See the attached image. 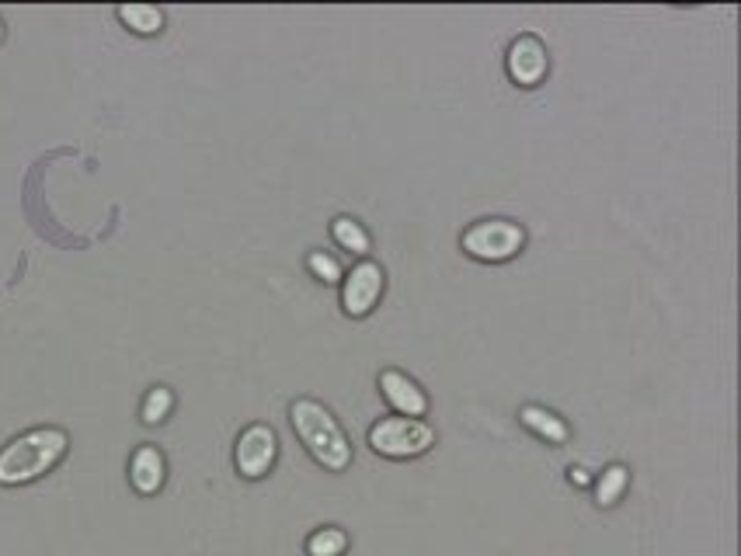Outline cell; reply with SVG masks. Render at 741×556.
Instances as JSON below:
<instances>
[{
  "label": "cell",
  "instance_id": "obj_1",
  "mask_svg": "<svg viewBox=\"0 0 741 556\" xmlns=\"http://www.w3.org/2000/svg\"><path fill=\"white\" fill-rule=\"evenodd\" d=\"M289 425L297 431V439L310 452L321 470L327 473H345L352 466V442H348L345 428L338 425V417L331 414L314 396H297L289 404Z\"/></svg>",
  "mask_w": 741,
  "mask_h": 556
},
{
  "label": "cell",
  "instance_id": "obj_2",
  "mask_svg": "<svg viewBox=\"0 0 741 556\" xmlns=\"http://www.w3.org/2000/svg\"><path fill=\"white\" fill-rule=\"evenodd\" d=\"M70 452V435L63 428H32L25 435L11 439L0 449V487H25L35 484L38 476H46L63 463Z\"/></svg>",
  "mask_w": 741,
  "mask_h": 556
},
{
  "label": "cell",
  "instance_id": "obj_3",
  "mask_svg": "<svg viewBox=\"0 0 741 556\" xmlns=\"http://www.w3.org/2000/svg\"><path fill=\"white\" fill-rule=\"evenodd\" d=\"M436 445V428L421 421V417H380V421L369 428V449L383 460H394V463H404V460H418L428 449Z\"/></svg>",
  "mask_w": 741,
  "mask_h": 556
},
{
  "label": "cell",
  "instance_id": "obj_4",
  "mask_svg": "<svg viewBox=\"0 0 741 556\" xmlns=\"http://www.w3.org/2000/svg\"><path fill=\"white\" fill-rule=\"evenodd\" d=\"M460 247L466 257L484 265H505L522 254L525 230L516 220H477L460 233Z\"/></svg>",
  "mask_w": 741,
  "mask_h": 556
},
{
  "label": "cell",
  "instance_id": "obj_5",
  "mask_svg": "<svg viewBox=\"0 0 741 556\" xmlns=\"http://www.w3.org/2000/svg\"><path fill=\"white\" fill-rule=\"evenodd\" d=\"M279 463V435L271 425L255 421L247 425L238 442H233V470H238L244 480H265V476L276 470Z\"/></svg>",
  "mask_w": 741,
  "mask_h": 556
},
{
  "label": "cell",
  "instance_id": "obj_6",
  "mask_svg": "<svg viewBox=\"0 0 741 556\" xmlns=\"http://www.w3.org/2000/svg\"><path fill=\"white\" fill-rule=\"evenodd\" d=\"M383 289H386V275L377 262H362L341 278V313L352 316V321H362L377 310V303L383 300Z\"/></svg>",
  "mask_w": 741,
  "mask_h": 556
},
{
  "label": "cell",
  "instance_id": "obj_7",
  "mask_svg": "<svg viewBox=\"0 0 741 556\" xmlns=\"http://www.w3.org/2000/svg\"><path fill=\"white\" fill-rule=\"evenodd\" d=\"M505 73H509V81L516 88H525V91L540 88L543 81H547V73H551L547 46H543L536 35L512 38L509 53H505Z\"/></svg>",
  "mask_w": 741,
  "mask_h": 556
},
{
  "label": "cell",
  "instance_id": "obj_8",
  "mask_svg": "<svg viewBox=\"0 0 741 556\" xmlns=\"http://www.w3.org/2000/svg\"><path fill=\"white\" fill-rule=\"evenodd\" d=\"M377 386H380L383 401L390 404V410H394L397 417H425L428 407H432L428 404V393L401 369H383Z\"/></svg>",
  "mask_w": 741,
  "mask_h": 556
},
{
  "label": "cell",
  "instance_id": "obj_9",
  "mask_svg": "<svg viewBox=\"0 0 741 556\" xmlns=\"http://www.w3.org/2000/svg\"><path fill=\"white\" fill-rule=\"evenodd\" d=\"M164 480H167V460L158 445H140L129 455V484L136 494L153 498V494H161Z\"/></svg>",
  "mask_w": 741,
  "mask_h": 556
},
{
  "label": "cell",
  "instance_id": "obj_10",
  "mask_svg": "<svg viewBox=\"0 0 741 556\" xmlns=\"http://www.w3.org/2000/svg\"><path fill=\"white\" fill-rule=\"evenodd\" d=\"M519 425L530 428L536 439H543L547 445H564V442L571 439L568 421H564L560 414H554L551 407H543V404H525V407H519Z\"/></svg>",
  "mask_w": 741,
  "mask_h": 556
},
{
  "label": "cell",
  "instance_id": "obj_11",
  "mask_svg": "<svg viewBox=\"0 0 741 556\" xmlns=\"http://www.w3.org/2000/svg\"><path fill=\"white\" fill-rule=\"evenodd\" d=\"M627 490H630V470L623 463H610L592 480V498H595L599 508H616Z\"/></svg>",
  "mask_w": 741,
  "mask_h": 556
},
{
  "label": "cell",
  "instance_id": "obj_12",
  "mask_svg": "<svg viewBox=\"0 0 741 556\" xmlns=\"http://www.w3.org/2000/svg\"><path fill=\"white\" fill-rule=\"evenodd\" d=\"M331 241L356 257H366L369 247H373V236H369V230L359 220H352V216H335V220H331Z\"/></svg>",
  "mask_w": 741,
  "mask_h": 556
},
{
  "label": "cell",
  "instance_id": "obj_13",
  "mask_svg": "<svg viewBox=\"0 0 741 556\" xmlns=\"http://www.w3.org/2000/svg\"><path fill=\"white\" fill-rule=\"evenodd\" d=\"M119 22L132 32V35H161L164 32V11L158 4H123Z\"/></svg>",
  "mask_w": 741,
  "mask_h": 556
},
{
  "label": "cell",
  "instance_id": "obj_14",
  "mask_svg": "<svg viewBox=\"0 0 741 556\" xmlns=\"http://www.w3.org/2000/svg\"><path fill=\"white\" fill-rule=\"evenodd\" d=\"M348 546H352V540H348V532L338 529V525H321L306 535L303 543V553L306 556H345Z\"/></svg>",
  "mask_w": 741,
  "mask_h": 556
},
{
  "label": "cell",
  "instance_id": "obj_15",
  "mask_svg": "<svg viewBox=\"0 0 741 556\" xmlns=\"http://www.w3.org/2000/svg\"><path fill=\"white\" fill-rule=\"evenodd\" d=\"M171 410H174V390H171V386H150L147 396H143V407H140L143 425L153 428V425L167 421Z\"/></svg>",
  "mask_w": 741,
  "mask_h": 556
},
{
  "label": "cell",
  "instance_id": "obj_16",
  "mask_svg": "<svg viewBox=\"0 0 741 556\" xmlns=\"http://www.w3.org/2000/svg\"><path fill=\"white\" fill-rule=\"evenodd\" d=\"M306 271L317 278V282H324V286H338L341 278H345V271H341V265H338V257L335 254H327V251H310L306 254Z\"/></svg>",
  "mask_w": 741,
  "mask_h": 556
},
{
  "label": "cell",
  "instance_id": "obj_17",
  "mask_svg": "<svg viewBox=\"0 0 741 556\" xmlns=\"http://www.w3.org/2000/svg\"><path fill=\"white\" fill-rule=\"evenodd\" d=\"M568 480H571L575 487H592V476L584 473L581 466H571V470H568Z\"/></svg>",
  "mask_w": 741,
  "mask_h": 556
},
{
  "label": "cell",
  "instance_id": "obj_18",
  "mask_svg": "<svg viewBox=\"0 0 741 556\" xmlns=\"http://www.w3.org/2000/svg\"><path fill=\"white\" fill-rule=\"evenodd\" d=\"M4 35H8V32H4V22H0V43H4Z\"/></svg>",
  "mask_w": 741,
  "mask_h": 556
}]
</instances>
